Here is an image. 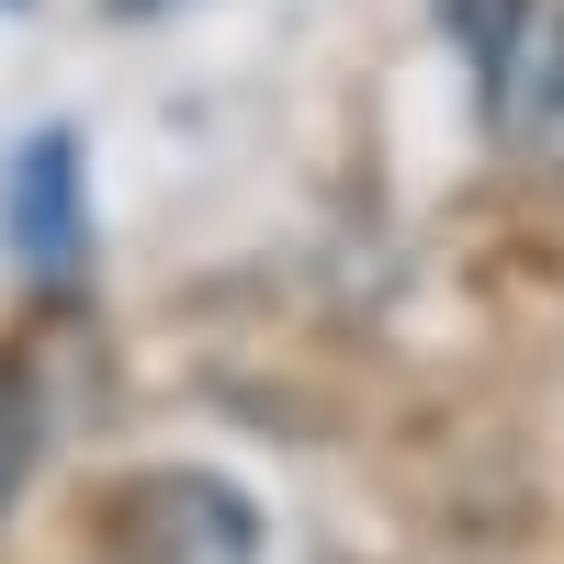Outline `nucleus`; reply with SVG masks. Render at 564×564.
Returning <instances> with one entry per match:
<instances>
[{"label":"nucleus","instance_id":"f03ea898","mask_svg":"<svg viewBox=\"0 0 564 564\" xmlns=\"http://www.w3.org/2000/svg\"><path fill=\"white\" fill-rule=\"evenodd\" d=\"M0 238H12L23 271H45V282L79 271V148H68L57 124L0 170Z\"/></svg>","mask_w":564,"mask_h":564},{"label":"nucleus","instance_id":"f257e3e1","mask_svg":"<svg viewBox=\"0 0 564 564\" xmlns=\"http://www.w3.org/2000/svg\"><path fill=\"white\" fill-rule=\"evenodd\" d=\"M124 564H260V508L226 475H135L113 497Z\"/></svg>","mask_w":564,"mask_h":564},{"label":"nucleus","instance_id":"20e7f679","mask_svg":"<svg viewBox=\"0 0 564 564\" xmlns=\"http://www.w3.org/2000/svg\"><path fill=\"white\" fill-rule=\"evenodd\" d=\"M34 441H45V406H34L23 372L0 361V520H12V497H23V475H34Z\"/></svg>","mask_w":564,"mask_h":564},{"label":"nucleus","instance_id":"7ed1b4c3","mask_svg":"<svg viewBox=\"0 0 564 564\" xmlns=\"http://www.w3.org/2000/svg\"><path fill=\"white\" fill-rule=\"evenodd\" d=\"M497 113H508V135H520L542 170H564V12H553V23H531V45L508 57Z\"/></svg>","mask_w":564,"mask_h":564}]
</instances>
